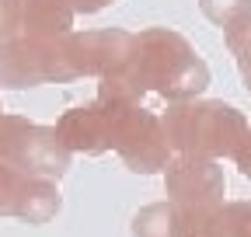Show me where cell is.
<instances>
[{
    "label": "cell",
    "instance_id": "cell-6",
    "mask_svg": "<svg viewBox=\"0 0 251 237\" xmlns=\"http://www.w3.org/2000/svg\"><path fill=\"white\" fill-rule=\"evenodd\" d=\"M164 192L168 202L188 206V210H216L224 206V167L209 157H192V154H175L171 164L164 167Z\"/></svg>",
    "mask_w": 251,
    "mask_h": 237
},
{
    "label": "cell",
    "instance_id": "cell-2",
    "mask_svg": "<svg viewBox=\"0 0 251 237\" xmlns=\"http://www.w3.org/2000/svg\"><path fill=\"white\" fill-rule=\"evenodd\" d=\"M164 136L175 154H192V157H234L241 140L248 136L251 122L248 115L224 101H171L168 112H161Z\"/></svg>",
    "mask_w": 251,
    "mask_h": 237
},
{
    "label": "cell",
    "instance_id": "cell-1",
    "mask_svg": "<svg viewBox=\"0 0 251 237\" xmlns=\"http://www.w3.org/2000/svg\"><path fill=\"white\" fill-rule=\"evenodd\" d=\"M129 73L147 87V95H161L171 101H192L209 87L206 59L188 46L185 35L171 28H143L136 32Z\"/></svg>",
    "mask_w": 251,
    "mask_h": 237
},
{
    "label": "cell",
    "instance_id": "cell-9",
    "mask_svg": "<svg viewBox=\"0 0 251 237\" xmlns=\"http://www.w3.org/2000/svg\"><path fill=\"white\" fill-rule=\"evenodd\" d=\"M18 4H21L18 35L35 39V42H49V39L74 32V18H77L74 0H18Z\"/></svg>",
    "mask_w": 251,
    "mask_h": 237
},
{
    "label": "cell",
    "instance_id": "cell-8",
    "mask_svg": "<svg viewBox=\"0 0 251 237\" xmlns=\"http://www.w3.org/2000/svg\"><path fill=\"white\" fill-rule=\"evenodd\" d=\"M122 101H101L94 98L91 105L70 108L59 115L56 133L67 143L70 154H105L115 143V122H119Z\"/></svg>",
    "mask_w": 251,
    "mask_h": 237
},
{
    "label": "cell",
    "instance_id": "cell-7",
    "mask_svg": "<svg viewBox=\"0 0 251 237\" xmlns=\"http://www.w3.org/2000/svg\"><path fill=\"white\" fill-rule=\"evenodd\" d=\"M136 35L122 28H98V32H70L67 35V59L74 77H105L126 70L133 59Z\"/></svg>",
    "mask_w": 251,
    "mask_h": 237
},
{
    "label": "cell",
    "instance_id": "cell-3",
    "mask_svg": "<svg viewBox=\"0 0 251 237\" xmlns=\"http://www.w3.org/2000/svg\"><path fill=\"white\" fill-rule=\"evenodd\" d=\"M0 157H7L31 178L59 182L70 167V150L56 126L28 122L25 115H0Z\"/></svg>",
    "mask_w": 251,
    "mask_h": 237
},
{
    "label": "cell",
    "instance_id": "cell-19",
    "mask_svg": "<svg viewBox=\"0 0 251 237\" xmlns=\"http://www.w3.org/2000/svg\"><path fill=\"white\" fill-rule=\"evenodd\" d=\"M0 115H4V112H0Z\"/></svg>",
    "mask_w": 251,
    "mask_h": 237
},
{
    "label": "cell",
    "instance_id": "cell-5",
    "mask_svg": "<svg viewBox=\"0 0 251 237\" xmlns=\"http://www.w3.org/2000/svg\"><path fill=\"white\" fill-rule=\"evenodd\" d=\"M112 150L126 161V167L136 174H157L171 164V143L164 136V122L157 112H147L143 105H122L115 122V143Z\"/></svg>",
    "mask_w": 251,
    "mask_h": 237
},
{
    "label": "cell",
    "instance_id": "cell-4",
    "mask_svg": "<svg viewBox=\"0 0 251 237\" xmlns=\"http://www.w3.org/2000/svg\"><path fill=\"white\" fill-rule=\"evenodd\" d=\"M77 80L67 59V35L35 42L11 35L0 42V87H39V84H67Z\"/></svg>",
    "mask_w": 251,
    "mask_h": 237
},
{
    "label": "cell",
    "instance_id": "cell-17",
    "mask_svg": "<svg viewBox=\"0 0 251 237\" xmlns=\"http://www.w3.org/2000/svg\"><path fill=\"white\" fill-rule=\"evenodd\" d=\"M234 161H237L241 174H244V178H251V129H248V136L241 140V146H237V154H234Z\"/></svg>",
    "mask_w": 251,
    "mask_h": 237
},
{
    "label": "cell",
    "instance_id": "cell-10",
    "mask_svg": "<svg viewBox=\"0 0 251 237\" xmlns=\"http://www.w3.org/2000/svg\"><path fill=\"white\" fill-rule=\"evenodd\" d=\"M59 206H63V199H59V189L52 178H28L14 216L25 223H49L59 213Z\"/></svg>",
    "mask_w": 251,
    "mask_h": 237
},
{
    "label": "cell",
    "instance_id": "cell-15",
    "mask_svg": "<svg viewBox=\"0 0 251 237\" xmlns=\"http://www.w3.org/2000/svg\"><path fill=\"white\" fill-rule=\"evenodd\" d=\"M199 7H202V14L213 24L227 28L234 18H241L244 11H251V0H199Z\"/></svg>",
    "mask_w": 251,
    "mask_h": 237
},
{
    "label": "cell",
    "instance_id": "cell-14",
    "mask_svg": "<svg viewBox=\"0 0 251 237\" xmlns=\"http://www.w3.org/2000/svg\"><path fill=\"white\" fill-rule=\"evenodd\" d=\"M216 237H251V202H224L216 210Z\"/></svg>",
    "mask_w": 251,
    "mask_h": 237
},
{
    "label": "cell",
    "instance_id": "cell-11",
    "mask_svg": "<svg viewBox=\"0 0 251 237\" xmlns=\"http://www.w3.org/2000/svg\"><path fill=\"white\" fill-rule=\"evenodd\" d=\"M224 42H227L230 56L237 59V70H241L244 87L251 91V11H244L241 18H234L224 28Z\"/></svg>",
    "mask_w": 251,
    "mask_h": 237
},
{
    "label": "cell",
    "instance_id": "cell-16",
    "mask_svg": "<svg viewBox=\"0 0 251 237\" xmlns=\"http://www.w3.org/2000/svg\"><path fill=\"white\" fill-rule=\"evenodd\" d=\"M21 28V4L18 0H0V42L18 35Z\"/></svg>",
    "mask_w": 251,
    "mask_h": 237
},
{
    "label": "cell",
    "instance_id": "cell-18",
    "mask_svg": "<svg viewBox=\"0 0 251 237\" xmlns=\"http://www.w3.org/2000/svg\"><path fill=\"white\" fill-rule=\"evenodd\" d=\"M108 4H115V0H74L77 14H98V11L108 7Z\"/></svg>",
    "mask_w": 251,
    "mask_h": 237
},
{
    "label": "cell",
    "instance_id": "cell-12",
    "mask_svg": "<svg viewBox=\"0 0 251 237\" xmlns=\"http://www.w3.org/2000/svg\"><path fill=\"white\" fill-rule=\"evenodd\" d=\"M133 237H175V206L153 202L133 216Z\"/></svg>",
    "mask_w": 251,
    "mask_h": 237
},
{
    "label": "cell",
    "instance_id": "cell-13",
    "mask_svg": "<svg viewBox=\"0 0 251 237\" xmlns=\"http://www.w3.org/2000/svg\"><path fill=\"white\" fill-rule=\"evenodd\" d=\"M28 178L18 164H11L7 157H0V216H14L18 213V202H21V192L28 185Z\"/></svg>",
    "mask_w": 251,
    "mask_h": 237
}]
</instances>
